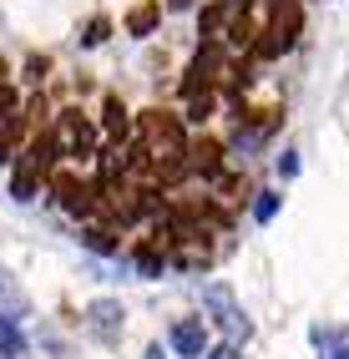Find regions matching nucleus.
Listing matches in <instances>:
<instances>
[{
    "label": "nucleus",
    "mask_w": 349,
    "mask_h": 359,
    "mask_svg": "<svg viewBox=\"0 0 349 359\" xmlns=\"http://www.w3.org/2000/svg\"><path fill=\"white\" fill-rule=\"evenodd\" d=\"M198 299H203V319H207V324H218L233 344H243L248 334H253V324H248V314H243V304L233 299L228 283H203Z\"/></svg>",
    "instance_id": "nucleus-1"
},
{
    "label": "nucleus",
    "mask_w": 349,
    "mask_h": 359,
    "mask_svg": "<svg viewBox=\"0 0 349 359\" xmlns=\"http://www.w3.org/2000/svg\"><path fill=\"white\" fill-rule=\"evenodd\" d=\"M142 142H147V152L162 162V157H188V132H182L177 116L167 111H142Z\"/></svg>",
    "instance_id": "nucleus-2"
},
{
    "label": "nucleus",
    "mask_w": 349,
    "mask_h": 359,
    "mask_svg": "<svg viewBox=\"0 0 349 359\" xmlns=\"http://www.w3.org/2000/svg\"><path fill=\"white\" fill-rule=\"evenodd\" d=\"M51 132H56V142H61V157H76V162H81V157L97 152V127H91L81 111H61Z\"/></svg>",
    "instance_id": "nucleus-3"
},
{
    "label": "nucleus",
    "mask_w": 349,
    "mask_h": 359,
    "mask_svg": "<svg viewBox=\"0 0 349 359\" xmlns=\"http://www.w3.org/2000/svg\"><path fill=\"white\" fill-rule=\"evenodd\" d=\"M46 182H51V198H56L66 212H76V218H86V212L97 208V187L81 182L76 172H51Z\"/></svg>",
    "instance_id": "nucleus-4"
},
{
    "label": "nucleus",
    "mask_w": 349,
    "mask_h": 359,
    "mask_svg": "<svg viewBox=\"0 0 349 359\" xmlns=\"http://www.w3.org/2000/svg\"><path fill=\"white\" fill-rule=\"evenodd\" d=\"M167 349L182 354V359H203L207 349H213V339H207V319H177L167 329Z\"/></svg>",
    "instance_id": "nucleus-5"
},
{
    "label": "nucleus",
    "mask_w": 349,
    "mask_h": 359,
    "mask_svg": "<svg viewBox=\"0 0 349 359\" xmlns=\"http://www.w3.org/2000/svg\"><path fill=\"white\" fill-rule=\"evenodd\" d=\"M86 324H91L97 339L116 344V339H122V329H127V309L116 304V299H91V304H86Z\"/></svg>",
    "instance_id": "nucleus-6"
},
{
    "label": "nucleus",
    "mask_w": 349,
    "mask_h": 359,
    "mask_svg": "<svg viewBox=\"0 0 349 359\" xmlns=\"http://www.w3.org/2000/svg\"><path fill=\"white\" fill-rule=\"evenodd\" d=\"M188 162H193V172L207 177V182H218V177H223V147H218L213 137L193 142V147H188Z\"/></svg>",
    "instance_id": "nucleus-7"
},
{
    "label": "nucleus",
    "mask_w": 349,
    "mask_h": 359,
    "mask_svg": "<svg viewBox=\"0 0 349 359\" xmlns=\"http://www.w3.org/2000/svg\"><path fill=\"white\" fill-rule=\"evenodd\" d=\"M0 319H31V299L26 294H20V283L6 273V269H0Z\"/></svg>",
    "instance_id": "nucleus-8"
},
{
    "label": "nucleus",
    "mask_w": 349,
    "mask_h": 359,
    "mask_svg": "<svg viewBox=\"0 0 349 359\" xmlns=\"http://www.w3.org/2000/svg\"><path fill=\"white\" fill-rule=\"evenodd\" d=\"M36 182H41V172L26 162V157H15V177H11V198L15 203H36Z\"/></svg>",
    "instance_id": "nucleus-9"
},
{
    "label": "nucleus",
    "mask_w": 349,
    "mask_h": 359,
    "mask_svg": "<svg viewBox=\"0 0 349 359\" xmlns=\"http://www.w3.org/2000/svg\"><path fill=\"white\" fill-rule=\"evenodd\" d=\"M20 137H26V111H6V116H0V157L15 152Z\"/></svg>",
    "instance_id": "nucleus-10"
},
{
    "label": "nucleus",
    "mask_w": 349,
    "mask_h": 359,
    "mask_svg": "<svg viewBox=\"0 0 349 359\" xmlns=\"http://www.w3.org/2000/svg\"><path fill=\"white\" fill-rule=\"evenodd\" d=\"M132 263H137V273H142V278H162V269H167V253H162L157 243H142V248L132 253Z\"/></svg>",
    "instance_id": "nucleus-11"
},
{
    "label": "nucleus",
    "mask_w": 349,
    "mask_h": 359,
    "mask_svg": "<svg viewBox=\"0 0 349 359\" xmlns=\"http://www.w3.org/2000/svg\"><path fill=\"white\" fill-rule=\"evenodd\" d=\"M26 354V334L15 319H0V359H20Z\"/></svg>",
    "instance_id": "nucleus-12"
},
{
    "label": "nucleus",
    "mask_w": 349,
    "mask_h": 359,
    "mask_svg": "<svg viewBox=\"0 0 349 359\" xmlns=\"http://www.w3.org/2000/svg\"><path fill=\"white\" fill-rule=\"evenodd\" d=\"M157 15H162V6H157V0H147V6H137V11L127 15V31H132V36H152Z\"/></svg>",
    "instance_id": "nucleus-13"
},
{
    "label": "nucleus",
    "mask_w": 349,
    "mask_h": 359,
    "mask_svg": "<svg viewBox=\"0 0 349 359\" xmlns=\"http://www.w3.org/2000/svg\"><path fill=\"white\" fill-rule=\"evenodd\" d=\"M102 116H107V132H111L116 142H127V137H132V122H127V107L116 102V97H107V111H102Z\"/></svg>",
    "instance_id": "nucleus-14"
},
{
    "label": "nucleus",
    "mask_w": 349,
    "mask_h": 359,
    "mask_svg": "<svg viewBox=\"0 0 349 359\" xmlns=\"http://www.w3.org/2000/svg\"><path fill=\"white\" fill-rule=\"evenodd\" d=\"M284 208V193H273V187H264V193H253V218L259 223H273V212Z\"/></svg>",
    "instance_id": "nucleus-15"
},
{
    "label": "nucleus",
    "mask_w": 349,
    "mask_h": 359,
    "mask_svg": "<svg viewBox=\"0 0 349 359\" xmlns=\"http://www.w3.org/2000/svg\"><path fill=\"white\" fill-rule=\"evenodd\" d=\"M81 243L97 253V258H116V243H111V233H107V228H86V233H81Z\"/></svg>",
    "instance_id": "nucleus-16"
},
{
    "label": "nucleus",
    "mask_w": 349,
    "mask_h": 359,
    "mask_svg": "<svg viewBox=\"0 0 349 359\" xmlns=\"http://www.w3.org/2000/svg\"><path fill=\"white\" fill-rule=\"evenodd\" d=\"M207 111H213V91H198L188 102V122H207Z\"/></svg>",
    "instance_id": "nucleus-17"
},
{
    "label": "nucleus",
    "mask_w": 349,
    "mask_h": 359,
    "mask_svg": "<svg viewBox=\"0 0 349 359\" xmlns=\"http://www.w3.org/2000/svg\"><path fill=\"white\" fill-rule=\"evenodd\" d=\"M273 167H278V177H284V182H289V177H299V152H294V147H289V152H278V162H273Z\"/></svg>",
    "instance_id": "nucleus-18"
},
{
    "label": "nucleus",
    "mask_w": 349,
    "mask_h": 359,
    "mask_svg": "<svg viewBox=\"0 0 349 359\" xmlns=\"http://www.w3.org/2000/svg\"><path fill=\"white\" fill-rule=\"evenodd\" d=\"M107 31H111V26H107V15H97V20H91V26H86L81 46H102V41H107Z\"/></svg>",
    "instance_id": "nucleus-19"
},
{
    "label": "nucleus",
    "mask_w": 349,
    "mask_h": 359,
    "mask_svg": "<svg viewBox=\"0 0 349 359\" xmlns=\"http://www.w3.org/2000/svg\"><path fill=\"white\" fill-rule=\"evenodd\" d=\"M203 359H243V344H233V339H223V344H213Z\"/></svg>",
    "instance_id": "nucleus-20"
},
{
    "label": "nucleus",
    "mask_w": 349,
    "mask_h": 359,
    "mask_svg": "<svg viewBox=\"0 0 349 359\" xmlns=\"http://www.w3.org/2000/svg\"><path fill=\"white\" fill-rule=\"evenodd\" d=\"M46 66H51V61H46V56H36V61H26V81H41V76H46Z\"/></svg>",
    "instance_id": "nucleus-21"
},
{
    "label": "nucleus",
    "mask_w": 349,
    "mask_h": 359,
    "mask_svg": "<svg viewBox=\"0 0 349 359\" xmlns=\"http://www.w3.org/2000/svg\"><path fill=\"white\" fill-rule=\"evenodd\" d=\"M324 359H349V334H344V339H339V344H334L329 354H324Z\"/></svg>",
    "instance_id": "nucleus-22"
},
{
    "label": "nucleus",
    "mask_w": 349,
    "mask_h": 359,
    "mask_svg": "<svg viewBox=\"0 0 349 359\" xmlns=\"http://www.w3.org/2000/svg\"><path fill=\"white\" fill-rule=\"evenodd\" d=\"M167 6H172V11H188V6H193V0H167Z\"/></svg>",
    "instance_id": "nucleus-23"
},
{
    "label": "nucleus",
    "mask_w": 349,
    "mask_h": 359,
    "mask_svg": "<svg viewBox=\"0 0 349 359\" xmlns=\"http://www.w3.org/2000/svg\"><path fill=\"white\" fill-rule=\"evenodd\" d=\"M147 359H162V344H147Z\"/></svg>",
    "instance_id": "nucleus-24"
}]
</instances>
